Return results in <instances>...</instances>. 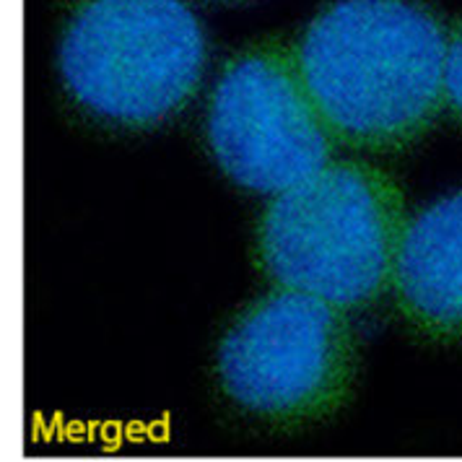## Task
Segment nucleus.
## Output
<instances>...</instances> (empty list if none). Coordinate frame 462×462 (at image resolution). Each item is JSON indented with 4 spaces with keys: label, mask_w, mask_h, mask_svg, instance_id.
Returning a JSON list of instances; mask_svg holds the SVG:
<instances>
[{
    "label": "nucleus",
    "mask_w": 462,
    "mask_h": 462,
    "mask_svg": "<svg viewBox=\"0 0 462 462\" xmlns=\"http://www.w3.org/2000/svg\"><path fill=\"white\" fill-rule=\"evenodd\" d=\"M393 291L400 312L423 333L462 340V192L405 224Z\"/></svg>",
    "instance_id": "obj_6"
},
{
    "label": "nucleus",
    "mask_w": 462,
    "mask_h": 462,
    "mask_svg": "<svg viewBox=\"0 0 462 462\" xmlns=\"http://www.w3.org/2000/svg\"><path fill=\"white\" fill-rule=\"evenodd\" d=\"M333 141L296 50L257 44L224 68L210 97L208 143L236 185L283 192L330 164Z\"/></svg>",
    "instance_id": "obj_5"
},
{
    "label": "nucleus",
    "mask_w": 462,
    "mask_h": 462,
    "mask_svg": "<svg viewBox=\"0 0 462 462\" xmlns=\"http://www.w3.org/2000/svg\"><path fill=\"white\" fill-rule=\"evenodd\" d=\"M405 200L361 162H333L278 192L260 224V263L281 289L361 310L393 286Z\"/></svg>",
    "instance_id": "obj_2"
},
{
    "label": "nucleus",
    "mask_w": 462,
    "mask_h": 462,
    "mask_svg": "<svg viewBox=\"0 0 462 462\" xmlns=\"http://www.w3.org/2000/svg\"><path fill=\"white\" fill-rule=\"evenodd\" d=\"M356 358V336L340 307L281 289L236 317L218 348V374L226 395L245 411L301 423L343 405Z\"/></svg>",
    "instance_id": "obj_4"
},
{
    "label": "nucleus",
    "mask_w": 462,
    "mask_h": 462,
    "mask_svg": "<svg viewBox=\"0 0 462 462\" xmlns=\"http://www.w3.org/2000/svg\"><path fill=\"white\" fill-rule=\"evenodd\" d=\"M58 65L84 109L148 127L195 94L206 37L182 0H86L65 26Z\"/></svg>",
    "instance_id": "obj_3"
},
{
    "label": "nucleus",
    "mask_w": 462,
    "mask_h": 462,
    "mask_svg": "<svg viewBox=\"0 0 462 462\" xmlns=\"http://www.w3.org/2000/svg\"><path fill=\"white\" fill-rule=\"evenodd\" d=\"M447 40L419 0H336L307 26L296 55L336 141L393 151L439 115Z\"/></svg>",
    "instance_id": "obj_1"
},
{
    "label": "nucleus",
    "mask_w": 462,
    "mask_h": 462,
    "mask_svg": "<svg viewBox=\"0 0 462 462\" xmlns=\"http://www.w3.org/2000/svg\"><path fill=\"white\" fill-rule=\"evenodd\" d=\"M444 99L462 123V22L452 29L447 40V63H444Z\"/></svg>",
    "instance_id": "obj_7"
}]
</instances>
